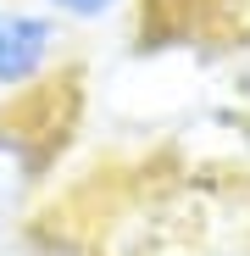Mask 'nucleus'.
<instances>
[{"label": "nucleus", "mask_w": 250, "mask_h": 256, "mask_svg": "<svg viewBox=\"0 0 250 256\" xmlns=\"http://www.w3.org/2000/svg\"><path fill=\"white\" fill-rule=\"evenodd\" d=\"M56 95H61L56 84H45V90L0 106V240L39 212L45 184L56 173L67 134V117H56Z\"/></svg>", "instance_id": "f257e3e1"}, {"label": "nucleus", "mask_w": 250, "mask_h": 256, "mask_svg": "<svg viewBox=\"0 0 250 256\" xmlns=\"http://www.w3.org/2000/svg\"><path fill=\"white\" fill-rule=\"evenodd\" d=\"M67 45H72V28L56 12L0 0V95L22 100L33 90H45V84H56Z\"/></svg>", "instance_id": "f03ea898"}, {"label": "nucleus", "mask_w": 250, "mask_h": 256, "mask_svg": "<svg viewBox=\"0 0 250 256\" xmlns=\"http://www.w3.org/2000/svg\"><path fill=\"white\" fill-rule=\"evenodd\" d=\"M0 256H106V245H100V234L78 228V223L33 212L22 228H11L0 240Z\"/></svg>", "instance_id": "7ed1b4c3"}, {"label": "nucleus", "mask_w": 250, "mask_h": 256, "mask_svg": "<svg viewBox=\"0 0 250 256\" xmlns=\"http://www.w3.org/2000/svg\"><path fill=\"white\" fill-rule=\"evenodd\" d=\"M150 256H250V223L245 228H195L184 240H173L167 250H150Z\"/></svg>", "instance_id": "20e7f679"}, {"label": "nucleus", "mask_w": 250, "mask_h": 256, "mask_svg": "<svg viewBox=\"0 0 250 256\" xmlns=\"http://www.w3.org/2000/svg\"><path fill=\"white\" fill-rule=\"evenodd\" d=\"M33 6L56 12L67 28H106V22H117L122 12H134L139 0H33Z\"/></svg>", "instance_id": "39448f33"}, {"label": "nucleus", "mask_w": 250, "mask_h": 256, "mask_svg": "<svg viewBox=\"0 0 250 256\" xmlns=\"http://www.w3.org/2000/svg\"><path fill=\"white\" fill-rule=\"evenodd\" d=\"M0 106H6V95H0Z\"/></svg>", "instance_id": "423d86ee"}]
</instances>
